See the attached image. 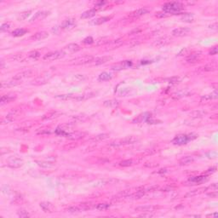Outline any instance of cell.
Segmentation results:
<instances>
[{
  "label": "cell",
  "instance_id": "obj_1",
  "mask_svg": "<svg viewBox=\"0 0 218 218\" xmlns=\"http://www.w3.org/2000/svg\"><path fill=\"white\" fill-rule=\"evenodd\" d=\"M182 8V4L178 2H170L163 6V10L165 13L169 14H178Z\"/></svg>",
  "mask_w": 218,
  "mask_h": 218
},
{
  "label": "cell",
  "instance_id": "obj_2",
  "mask_svg": "<svg viewBox=\"0 0 218 218\" xmlns=\"http://www.w3.org/2000/svg\"><path fill=\"white\" fill-rule=\"evenodd\" d=\"M137 141V139L135 136H128L125 137L124 139H119V140H116L113 142H111V146H114V147H118V146H121L124 145H128V144H133Z\"/></svg>",
  "mask_w": 218,
  "mask_h": 218
},
{
  "label": "cell",
  "instance_id": "obj_3",
  "mask_svg": "<svg viewBox=\"0 0 218 218\" xmlns=\"http://www.w3.org/2000/svg\"><path fill=\"white\" fill-rule=\"evenodd\" d=\"M193 135H179L177 136H175L173 141L172 143L175 145H184L187 144L189 141L194 139V137H191Z\"/></svg>",
  "mask_w": 218,
  "mask_h": 218
},
{
  "label": "cell",
  "instance_id": "obj_4",
  "mask_svg": "<svg viewBox=\"0 0 218 218\" xmlns=\"http://www.w3.org/2000/svg\"><path fill=\"white\" fill-rule=\"evenodd\" d=\"M66 55V53L63 50H56V51H53V52H49L48 54H46L44 56V60L45 61H55V60H58L62 58L64 55Z\"/></svg>",
  "mask_w": 218,
  "mask_h": 218
},
{
  "label": "cell",
  "instance_id": "obj_5",
  "mask_svg": "<svg viewBox=\"0 0 218 218\" xmlns=\"http://www.w3.org/2000/svg\"><path fill=\"white\" fill-rule=\"evenodd\" d=\"M8 165L10 168H14V169L20 168L23 165V160L17 157H13L8 160Z\"/></svg>",
  "mask_w": 218,
  "mask_h": 218
},
{
  "label": "cell",
  "instance_id": "obj_6",
  "mask_svg": "<svg viewBox=\"0 0 218 218\" xmlns=\"http://www.w3.org/2000/svg\"><path fill=\"white\" fill-rule=\"evenodd\" d=\"M191 32L190 28L188 27H178L172 31V35L175 37H183L188 35Z\"/></svg>",
  "mask_w": 218,
  "mask_h": 218
},
{
  "label": "cell",
  "instance_id": "obj_7",
  "mask_svg": "<svg viewBox=\"0 0 218 218\" xmlns=\"http://www.w3.org/2000/svg\"><path fill=\"white\" fill-rule=\"evenodd\" d=\"M132 66V62L130 61H122V62H119L118 64H115L112 67V70L113 71H121V70H124V69H126Z\"/></svg>",
  "mask_w": 218,
  "mask_h": 218
},
{
  "label": "cell",
  "instance_id": "obj_8",
  "mask_svg": "<svg viewBox=\"0 0 218 218\" xmlns=\"http://www.w3.org/2000/svg\"><path fill=\"white\" fill-rule=\"evenodd\" d=\"M119 181L116 179H102V180H98L94 183V187L97 188H101L103 186H106L107 184H114L115 182H118Z\"/></svg>",
  "mask_w": 218,
  "mask_h": 218
},
{
  "label": "cell",
  "instance_id": "obj_9",
  "mask_svg": "<svg viewBox=\"0 0 218 218\" xmlns=\"http://www.w3.org/2000/svg\"><path fill=\"white\" fill-rule=\"evenodd\" d=\"M94 61V57L91 56V55H85V56H83L81 58H78V59H76L74 61L73 64L75 65H84V64H87V63H90L91 61Z\"/></svg>",
  "mask_w": 218,
  "mask_h": 218
},
{
  "label": "cell",
  "instance_id": "obj_10",
  "mask_svg": "<svg viewBox=\"0 0 218 218\" xmlns=\"http://www.w3.org/2000/svg\"><path fill=\"white\" fill-rule=\"evenodd\" d=\"M49 15V12H48V11H38L34 15V16L32 18L30 19V22H33L38 21H38L43 20L45 17H47Z\"/></svg>",
  "mask_w": 218,
  "mask_h": 218
},
{
  "label": "cell",
  "instance_id": "obj_11",
  "mask_svg": "<svg viewBox=\"0 0 218 218\" xmlns=\"http://www.w3.org/2000/svg\"><path fill=\"white\" fill-rule=\"evenodd\" d=\"M21 82L22 81L15 79V78H12L10 80H8V81H3V82L1 83V89H4V88H7V87H12V86L18 85L19 84H21Z\"/></svg>",
  "mask_w": 218,
  "mask_h": 218
},
{
  "label": "cell",
  "instance_id": "obj_12",
  "mask_svg": "<svg viewBox=\"0 0 218 218\" xmlns=\"http://www.w3.org/2000/svg\"><path fill=\"white\" fill-rule=\"evenodd\" d=\"M49 33L45 31H42V32H38L37 33H35L34 35H32L31 37V39L32 40H34V41H39V40H42V39H45L46 38H48Z\"/></svg>",
  "mask_w": 218,
  "mask_h": 218
},
{
  "label": "cell",
  "instance_id": "obj_13",
  "mask_svg": "<svg viewBox=\"0 0 218 218\" xmlns=\"http://www.w3.org/2000/svg\"><path fill=\"white\" fill-rule=\"evenodd\" d=\"M202 58V55L199 54V53H194L192 55H189L187 59H186V61L188 62V63H195L198 61H200Z\"/></svg>",
  "mask_w": 218,
  "mask_h": 218
},
{
  "label": "cell",
  "instance_id": "obj_14",
  "mask_svg": "<svg viewBox=\"0 0 218 218\" xmlns=\"http://www.w3.org/2000/svg\"><path fill=\"white\" fill-rule=\"evenodd\" d=\"M157 209L156 206L153 205H142V206H139L136 208V211H139V212H153Z\"/></svg>",
  "mask_w": 218,
  "mask_h": 218
},
{
  "label": "cell",
  "instance_id": "obj_15",
  "mask_svg": "<svg viewBox=\"0 0 218 218\" xmlns=\"http://www.w3.org/2000/svg\"><path fill=\"white\" fill-rule=\"evenodd\" d=\"M32 74H33V72H32V70H27V71H24V72H22V73L16 74V75L13 78L22 81V79H23V78H29V77H31Z\"/></svg>",
  "mask_w": 218,
  "mask_h": 218
},
{
  "label": "cell",
  "instance_id": "obj_16",
  "mask_svg": "<svg viewBox=\"0 0 218 218\" xmlns=\"http://www.w3.org/2000/svg\"><path fill=\"white\" fill-rule=\"evenodd\" d=\"M79 49H80V47H79L78 45H77V44H70V45H67L62 50L65 53H74V52L78 51Z\"/></svg>",
  "mask_w": 218,
  "mask_h": 218
},
{
  "label": "cell",
  "instance_id": "obj_17",
  "mask_svg": "<svg viewBox=\"0 0 218 218\" xmlns=\"http://www.w3.org/2000/svg\"><path fill=\"white\" fill-rule=\"evenodd\" d=\"M75 26H76V22L73 19H67L64 21V22L62 23L61 28L65 30H70V29H73Z\"/></svg>",
  "mask_w": 218,
  "mask_h": 218
},
{
  "label": "cell",
  "instance_id": "obj_18",
  "mask_svg": "<svg viewBox=\"0 0 218 218\" xmlns=\"http://www.w3.org/2000/svg\"><path fill=\"white\" fill-rule=\"evenodd\" d=\"M149 11H150V9L148 8H142V9H139L134 11L130 15V16L131 17H140V16H144L146 14H147Z\"/></svg>",
  "mask_w": 218,
  "mask_h": 218
},
{
  "label": "cell",
  "instance_id": "obj_19",
  "mask_svg": "<svg viewBox=\"0 0 218 218\" xmlns=\"http://www.w3.org/2000/svg\"><path fill=\"white\" fill-rule=\"evenodd\" d=\"M84 136H85V133L76 131V132H73V133H68L67 135V137L68 139H71V140H78V139L83 138Z\"/></svg>",
  "mask_w": 218,
  "mask_h": 218
},
{
  "label": "cell",
  "instance_id": "obj_20",
  "mask_svg": "<svg viewBox=\"0 0 218 218\" xmlns=\"http://www.w3.org/2000/svg\"><path fill=\"white\" fill-rule=\"evenodd\" d=\"M40 207H41V209L45 212H49V213L53 212V210H54L53 205L50 203H49V202H42V203H40Z\"/></svg>",
  "mask_w": 218,
  "mask_h": 218
},
{
  "label": "cell",
  "instance_id": "obj_21",
  "mask_svg": "<svg viewBox=\"0 0 218 218\" xmlns=\"http://www.w3.org/2000/svg\"><path fill=\"white\" fill-rule=\"evenodd\" d=\"M49 78L47 76H42V77H39V78H37L36 79H34L32 81V84L34 85H41V84H45L47 83V81L49 80Z\"/></svg>",
  "mask_w": 218,
  "mask_h": 218
},
{
  "label": "cell",
  "instance_id": "obj_22",
  "mask_svg": "<svg viewBox=\"0 0 218 218\" xmlns=\"http://www.w3.org/2000/svg\"><path fill=\"white\" fill-rule=\"evenodd\" d=\"M36 163L38 164V166H40L41 168H44V169H51L55 166V165L54 163H51L49 161H36Z\"/></svg>",
  "mask_w": 218,
  "mask_h": 218
},
{
  "label": "cell",
  "instance_id": "obj_23",
  "mask_svg": "<svg viewBox=\"0 0 218 218\" xmlns=\"http://www.w3.org/2000/svg\"><path fill=\"white\" fill-rule=\"evenodd\" d=\"M97 9H89L85 12H84L82 15H81V19H89L92 16H94L97 13Z\"/></svg>",
  "mask_w": 218,
  "mask_h": 218
},
{
  "label": "cell",
  "instance_id": "obj_24",
  "mask_svg": "<svg viewBox=\"0 0 218 218\" xmlns=\"http://www.w3.org/2000/svg\"><path fill=\"white\" fill-rule=\"evenodd\" d=\"M113 59L112 56H102V57H99V58H97L96 60H94V64L95 65H101V64H104L109 61H111Z\"/></svg>",
  "mask_w": 218,
  "mask_h": 218
},
{
  "label": "cell",
  "instance_id": "obj_25",
  "mask_svg": "<svg viewBox=\"0 0 218 218\" xmlns=\"http://www.w3.org/2000/svg\"><path fill=\"white\" fill-rule=\"evenodd\" d=\"M16 98V95H13V94H9V95H5V96H3L1 97V104L3 105L5 103H9L12 101H14L15 99Z\"/></svg>",
  "mask_w": 218,
  "mask_h": 218
},
{
  "label": "cell",
  "instance_id": "obj_26",
  "mask_svg": "<svg viewBox=\"0 0 218 218\" xmlns=\"http://www.w3.org/2000/svg\"><path fill=\"white\" fill-rule=\"evenodd\" d=\"M207 114V112L203 111V110H196L190 113V117L194 119H198V118H203L205 115Z\"/></svg>",
  "mask_w": 218,
  "mask_h": 218
},
{
  "label": "cell",
  "instance_id": "obj_27",
  "mask_svg": "<svg viewBox=\"0 0 218 218\" xmlns=\"http://www.w3.org/2000/svg\"><path fill=\"white\" fill-rule=\"evenodd\" d=\"M194 161V157H193V156H186V157L181 159L180 161H179V163L182 165H189V164L193 163Z\"/></svg>",
  "mask_w": 218,
  "mask_h": 218
},
{
  "label": "cell",
  "instance_id": "obj_28",
  "mask_svg": "<svg viewBox=\"0 0 218 218\" xmlns=\"http://www.w3.org/2000/svg\"><path fill=\"white\" fill-rule=\"evenodd\" d=\"M112 17L111 16H104V17H100L97 18V20H94L93 22H91L92 25H101L107 22H108Z\"/></svg>",
  "mask_w": 218,
  "mask_h": 218
},
{
  "label": "cell",
  "instance_id": "obj_29",
  "mask_svg": "<svg viewBox=\"0 0 218 218\" xmlns=\"http://www.w3.org/2000/svg\"><path fill=\"white\" fill-rule=\"evenodd\" d=\"M170 42V39L169 38H159L158 39L155 43H154V45L155 46H164V45H168Z\"/></svg>",
  "mask_w": 218,
  "mask_h": 218
},
{
  "label": "cell",
  "instance_id": "obj_30",
  "mask_svg": "<svg viewBox=\"0 0 218 218\" xmlns=\"http://www.w3.org/2000/svg\"><path fill=\"white\" fill-rule=\"evenodd\" d=\"M60 114H61V113H58V112H51V113H47V114L44 115V116H43V118H42V119H44V120H49V119H53L57 118Z\"/></svg>",
  "mask_w": 218,
  "mask_h": 218
},
{
  "label": "cell",
  "instance_id": "obj_31",
  "mask_svg": "<svg viewBox=\"0 0 218 218\" xmlns=\"http://www.w3.org/2000/svg\"><path fill=\"white\" fill-rule=\"evenodd\" d=\"M119 104V101L117 100H109V101H104L103 105L107 107H118Z\"/></svg>",
  "mask_w": 218,
  "mask_h": 218
},
{
  "label": "cell",
  "instance_id": "obj_32",
  "mask_svg": "<svg viewBox=\"0 0 218 218\" xmlns=\"http://www.w3.org/2000/svg\"><path fill=\"white\" fill-rule=\"evenodd\" d=\"M218 97L217 91L215 90L214 92H212L211 94H209V95H205V96H203L201 97V100L202 101H211V100H214V99H217Z\"/></svg>",
  "mask_w": 218,
  "mask_h": 218
},
{
  "label": "cell",
  "instance_id": "obj_33",
  "mask_svg": "<svg viewBox=\"0 0 218 218\" xmlns=\"http://www.w3.org/2000/svg\"><path fill=\"white\" fill-rule=\"evenodd\" d=\"M66 211H67V212H69V213H78V212L84 211L83 207L81 206V205H76V206H71V207H69L68 209H67Z\"/></svg>",
  "mask_w": 218,
  "mask_h": 218
},
{
  "label": "cell",
  "instance_id": "obj_34",
  "mask_svg": "<svg viewBox=\"0 0 218 218\" xmlns=\"http://www.w3.org/2000/svg\"><path fill=\"white\" fill-rule=\"evenodd\" d=\"M26 32H27V30H26L24 28H17L12 32V35L14 37H21V36H23Z\"/></svg>",
  "mask_w": 218,
  "mask_h": 218
},
{
  "label": "cell",
  "instance_id": "obj_35",
  "mask_svg": "<svg viewBox=\"0 0 218 218\" xmlns=\"http://www.w3.org/2000/svg\"><path fill=\"white\" fill-rule=\"evenodd\" d=\"M189 91L188 90H179V91H177L176 93H175L174 95H173V97L174 98H176V99H179V98H182V97H187V96H188L189 95Z\"/></svg>",
  "mask_w": 218,
  "mask_h": 218
},
{
  "label": "cell",
  "instance_id": "obj_36",
  "mask_svg": "<svg viewBox=\"0 0 218 218\" xmlns=\"http://www.w3.org/2000/svg\"><path fill=\"white\" fill-rule=\"evenodd\" d=\"M122 45H123V39H122V38H119V39H117V40H114V41H113V42H111V43L109 44L111 49L115 48H119V47L121 46Z\"/></svg>",
  "mask_w": 218,
  "mask_h": 218
},
{
  "label": "cell",
  "instance_id": "obj_37",
  "mask_svg": "<svg viewBox=\"0 0 218 218\" xmlns=\"http://www.w3.org/2000/svg\"><path fill=\"white\" fill-rule=\"evenodd\" d=\"M182 22H193L194 20V15H193V14H190V13L185 14V15L182 17Z\"/></svg>",
  "mask_w": 218,
  "mask_h": 218
},
{
  "label": "cell",
  "instance_id": "obj_38",
  "mask_svg": "<svg viewBox=\"0 0 218 218\" xmlns=\"http://www.w3.org/2000/svg\"><path fill=\"white\" fill-rule=\"evenodd\" d=\"M107 43H109V38H107V37L99 38L97 40H96V45H97V46H101V45L107 44Z\"/></svg>",
  "mask_w": 218,
  "mask_h": 218
},
{
  "label": "cell",
  "instance_id": "obj_39",
  "mask_svg": "<svg viewBox=\"0 0 218 218\" xmlns=\"http://www.w3.org/2000/svg\"><path fill=\"white\" fill-rule=\"evenodd\" d=\"M111 78H112L111 74L108 73H106V72L101 73L99 75V80H101V81H107V80H110Z\"/></svg>",
  "mask_w": 218,
  "mask_h": 218
},
{
  "label": "cell",
  "instance_id": "obj_40",
  "mask_svg": "<svg viewBox=\"0 0 218 218\" xmlns=\"http://www.w3.org/2000/svg\"><path fill=\"white\" fill-rule=\"evenodd\" d=\"M108 138V134H101V135H98L97 136H95L93 139H91V142H101L102 140H105Z\"/></svg>",
  "mask_w": 218,
  "mask_h": 218
},
{
  "label": "cell",
  "instance_id": "obj_41",
  "mask_svg": "<svg viewBox=\"0 0 218 218\" xmlns=\"http://www.w3.org/2000/svg\"><path fill=\"white\" fill-rule=\"evenodd\" d=\"M216 69H217V65L215 63L208 64V65H206L203 67V70L205 71V72H211V71H215Z\"/></svg>",
  "mask_w": 218,
  "mask_h": 218
},
{
  "label": "cell",
  "instance_id": "obj_42",
  "mask_svg": "<svg viewBox=\"0 0 218 218\" xmlns=\"http://www.w3.org/2000/svg\"><path fill=\"white\" fill-rule=\"evenodd\" d=\"M39 56H40V53L38 51H32L28 54V58L31 60H37L38 58H39Z\"/></svg>",
  "mask_w": 218,
  "mask_h": 218
},
{
  "label": "cell",
  "instance_id": "obj_43",
  "mask_svg": "<svg viewBox=\"0 0 218 218\" xmlns=\"http://www.w3.org/2000/svg\"><path fill=\"white\" fill-rule=\"evenodd\" d=\"M189 181L193 182L194 183H201L204 181H205V176H195L193 178H190Z\"/></svg>",
  "mask_w": 218,
  "mask_h": 218
},
{
  "label": "cell",
  "instance_id": "obj_44",
  "mask_svg": "<svg viewBox=\"0 0 218 218\" xmlns=\"http://www.w3.org/2000/svg\"><path fill=\"white\" fill-rule=\"evenodd\" d=\"M32 13V11L31 10H28V11H25V12H23V13H22L21 15H20V16H19V20L20 21H24V20H26L29 16H30V14Z\"/></svg>",
  "mask_w": 218,
  "mask_h": 218
},
{
  "label": "cell",
  "instance_id": "obj_45",
  "mask_svg": "<svg viewBox=\"0 0 218 218\" xmlns=\"http://www.w3.org/2000/svg\"><path fill=\"white\" fill-rule=\"evenodd\" d=\"M56 97H57V98H60V99H61V100L67 101V100H74L75 96L69 94V95H61V96H57Z\"/></svg>",
  "mask_w": 218,
  "mask_h": 218
},
{
  "label": "cell",
  "instance_id": "obj_46",
  "mask_svg": "<svg viewBox=\"0 0 218 218\" xmlns=\"http://www.w3.org/2000/svg\"><path fill=\"white\" fill-rule=\"evenodd\" d=\"M109 205L108 204H98L97 205V208L98 211H106L109 208Z\"/></svg>",
  "mask_w": 218,
  "mask_h": 218
},
{
  "label": "cell",
  "instance_id": "obj_47",
  "mask_svg": "<svg viewBox=\"0 0 218 218\" xmlns=\"http://www.w3.org/2000/svg\"><path fill=\"white\" fill-rule=\"evenodd\" d=\"M132 164H133V160H131V159H127V160H124V161L120 162L119 165H120V166H123V167H128V166L132 165Z\"/></svg>",
  "mask_w": 218,
  "mask_h": 218
},
{
  "label": "cell",
  "instance_id": "obj_48",
  "mask_svg": "<svg viewBox=\"0 0 218 218\" xmlns=\"http://www.w3.org/2000/svg\"><path fill=\"white\" fill-rule=\"evenodd\" d=\"M17 215L22 218H26V217H29L30 215L27 211H26L24 210H20L18 212H17Z\"/></svg>",
  "mask_w": 218,
  "mask_h": 218
},
{
  "label": "cell",
  "instance_id": "obj_49",
  "mask_svg": "<svg viewBox=\"0 0 218 218\" xmlns=\"http://www.w3.org/2000/svg\"><path fill=\"white\" fill-rule=\"evenodd\" d=\"M10 27H11V23H9V22H7V23H4V24H3L2 26H1V27H0V30H1V32H4V31H7V30H9Z\"/></svg>",
  "mask_w": 218,
  "mask_h": 218
},
{
  "label": "cell",
  "instance_id": "obj_50",
  "mask_svg": "<svg viewBox=\"0 0 218 218\" xmlns=\"http://www.w3.org/2000/svg\"><path fill=\"white\" fill-rule=\"evenodd\" d=\"M83 43L85 44V45H91V44L94 43V39H93L92 37H87L83 40Z\"/></svg>",
  "mask_w": 218,
  "mask_h": 218
},
{
  "label": "cell",
  "instance_id": "obj_51",
  "mask_svg": "<svg viewBox=\"0 0 218 218\" xmlns=\"http://www.w3.org/2000/svg\"><path fill=\"white\" fill-rule=\"evenodd\" d=\"M75 120H77V121H84V120H86V119H87V117L85 116V115H78V116H76L75 118Z\"/></svg>",
  "mask_w": 218,
  "mask_h": 218
},
{
  "label": "cell",
  "instance_id": "obj_52",
  "mask_svg": "<svg viewBox=\"0 0 218 218\" xmlns=\"http://www.w3.org/2000/svg\"><path fill=\"white\" fill-rule=\"evenodd\" d=\"M207 156H208V158H210V159H216V158L217 157V153L215 152V151H212V152L208 153H207Z\"/></svg>",
  "mask_w": 218,
  "mask_h": 218
},
{
  "label": "cell",
  "instance_id": "obj_53",
  "mask_svg": "<svg viewBox=\"0 0 218 218\" xmlns=\"http://www.w3.org/2000/svg\"><path fill=\"white\" fill-rule=\"evenodd\" d=\"M206 189H210L211 192H212V191H217V183L211 184V186H210V187L207 188Z\"/></svg>",
  "mask_w": 218,
  "mask_h": 218
},
{
  "label": "cell",
  "instance_id": "obj_54",
  "mask_svg": "<svg viewBox=\"0 0 218 218\" xmlns=\"http://www.w3.org/2000/svg\"><path fill=\"white\" fill-rule=\"evenodd\" d=\"M166 16H167V15L165 12H158L156 14V17H158V18H163V17H166Z\"/></svg>",
  "mask_w": 218,
  "mask_h": 218
},
{
  "label": "cell",
  "instance_id": "obj_55",
  "mask_svg": "<svg viewBox=\"0 0 218 218\" xmlns=\"http://www.w3.org/2000/svg\"><path fill=\"white\" fill-rule=\"evenodd\" d=\"M153 215V214H150V212H143L142 214L140 215V217H152Z\"/></svg>",
  "mask_w": 218,
  "mask_h": 218
},
{
  "label": "cell",
  "instance_id": "obj_56",
  "mask_svg": "<svg viewBox=\"0 0 218 218\" xmlns=\"http://www.w3.org/2000/svg\"><path fill=\"white\" fill-rule=\"evenodd\" d=\"M217 47H214V48L211 49V50L210 51V55H217Z\"/></svg>",
  "mask_w": 218,
  "mask_h": 218
},
{
  "label": "cell",
  "instance_id": "obj_57",
  "mask_svg": "<svg viewBox=\"0 0 218 218\" xmlns=\"http://www.w3.org/2000/svg\"><path fill=\"white\" fill-rule=\"evenodd\" d=\"M208 196L211 197V198H217L218 196L217 191H212L211 194H208Z\"/></svg>",
  "mask_w": 218,
  "mask_h": 218
},
{
  "label": "cell",
  "instance_id": "obj_58",
  "mask_svg": "<svg viewBox=\"0 0 218 218\" xmlns=\"http://www.w3.org/2000/svg\"><path fill=\"white\" fill-rule=\"evenodd\" d=\"M105 3H106V2H104V1H100V2H97L96 4H97V7H101V6L104 5Z\"/></svg>",
  "mask_w": 218,
  "mask_h": 218
},
{
  "label": "cell",
  "instance_id": "obj_59",
  "mask_svg": "<svg viewBox=\"0 0 218 218\" xmlns=\"http://www.w3.org/2000/svg\"><path fill=\"white\" fill-rule=\"evenodd\" d=\"M141 32V29H134L133 31H131L130 32V34H134V33H138V32Z\"/></svg>",
  "mask_w": 218,
  "mask_h": 218
},
{
  "label": "cell",
  "instance_id": "obj_60",
  "mask_svg": "<svg viewBox=\"0 0 218 218\" xmlns=\"http://www.w3.org/2000/svg\"><path fill=\"white\" fill-rule=\"evenodd\" d=\"M210 28L217 30V22H215L214 24H211V26H210Z\"/></svg>",
  "mask_w": 218,
  "mask_h": 218
}]
</instances>
